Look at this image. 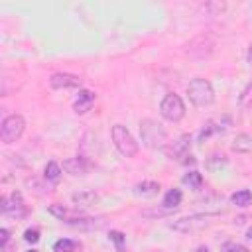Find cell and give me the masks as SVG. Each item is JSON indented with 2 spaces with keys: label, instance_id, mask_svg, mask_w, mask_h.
<instances>
[{
  "label": "cell",
  "instance_id": "cell-1",
  "mask_svg": "<svg viewBox=\"0 0 252 252\" xmlns=\"http://www.w3.org/2000/svg\"><path fill=\"white\" fill-rule=\"evenodd\" d=\"M140 136H142L144 146L150 150H161L167 144V134L163 126L152 118H144L140 122Z\"/></svg>",
  "mask_w": 252,
  "mask_h": 252
},
{
  "label": "cell",
  "instance_id": "cell-2",
  "mask_svg": "<svg viewBox=\"0 0 252 252\" xmlns=\"http://www.w3.org/2000/svg\"><path fill=\"white\" fill-rule=\"evenodd\" d=\"M187 94H189V100L199 106V108H205V106H211L215 102V91H213V85L207 81V79H201V77H195L193 81H189L187 85Z\"/></svg>",
  "mask_w": 252,
  "mask_h": 252
},
{
  "label": "cell",
  "instance_id": "cell-3",
  "mask_svg": "<svg viewBox=\"0 0 252 252\" xmlns=\"http://www.w3.org/2000/svg\"><path fill=\"white\" fill-rule=\"evenodd\" d=\"M110 136H112V142H114V148L120 152V156L124 158H134L138 154V142L134 140V136L130 134V130L122 124H114L112 130H110Z\"/></svg>",
  "mask_w": 252,
  "mask_h": 252
},
{
  "label": "cell",
  "instance_id": "cell-4",
  "mask_svg": "<svg viewBox=\"0 0 252 252\" xmlns=\"http://www.w3.org/2000/svg\"><path fill=\"white\" fill-rule=\"evenodd\" d=\"M26 130V120L20 116V114H10L2 120V126H0V138L4 144H14L22 138Z\"/></svg>",
  "mask_w": 252,
  "mask_h": 252
},
{
  "label": "cell",
  "instance_id": "cell-5",
  "mask_svg": "<svg viewBox=\"0 0 252 252\" xmlns=\"http://www.w3.org/2000/svg\"><path fill=\"white\" fill-rule=\"evenodd\" d=\"M159 114L167 120V122H179L185 116V104L181 100L179 94L169 93L163 96L161 104H159Z\"/></svg>",
  "mask_w": 252,
  "mask_h": 252
},
{
  "label": "cell",
  "instance_id": "cell-6",
  "mask_svg": "<svg viewBox=\"0 0 252 252\" xmlns=\"http://www.w3.org/2000/svg\"><path fill=\"white\" fill-rule=\"evenodd\" d=\"M209 224V215H191V217H181L173 222H169V228L175 232H195L201 230L203 226Z\"/></svg>",
  "mask_w": 252,
  "mask_h": 252
},
{
  "label": "cell",
  "instance_id": "cell-7",
  "mask_svg": "<svg viewBox=\"0 0 252 252\" xmlns=\"http://www.w3.org/2000/svg\"><path fill=\"white\" fill-rule=\"evenodd\" d=\"M26 205H24V199L18 191H14L12 195H6L2 197V213L4 215H14V217H24L26 215Z\"/></svg>",
  "mask_w": 252,
  "mask_h": 252
},
{
  "label": "cell",
  "instance_id": "cell-8",
  "mask_svg": "<svg viewBox=\"0 0 252 252\" xmlns=\"http://www.w3.org/2000/svg\"><path fill=\"white\" fill-rule=\"evenodd\" d=\"M49 85L53 89H77L81 87V79L71 73H53L49 79Z\"/></svg>",
  "mask_w": 252,
  "mask_h": 252
},
{
  "label": "cell",
  "instance_id": "cell-9",
  "mask_svg": "<svg viewBox=\"0 0 252 252\" xmlns=\"http://www.w3.org/2000/svg\"><path fill=\"white\" fill-rule=\"evenodd\" d=\"M189 146H191V138H189V134H183V136L177 138V142L171 144V148L167 150V156L171 159L189 158Z\"/></svg>",
  "mask_w": 252,
  "mask_h": 252
},
{
  "label": "cell",
  "instance_id": "cell-10",
  "mask_svg": "<svg viewBox=\"0 0 252 252\" xmlns=\"http://www.w3.org/2000/svg\"><path fill=\"white\" fill-rule=\"evenodd\" d=\"M93 104H94V93L83 89V91H79V94H77V98H75V102H73V110H75L77 114H85V112L91 110Z\"/></svg>",
  "mask_w": 252,
  "mask_h": 252
},
{
  "label": "cell",
  "instance_id": "cell-11",
  "mask_svg": "<svg viewBox=\"0 0 252 252\" xmlns=\"http://www.w3.org/2000/svg\"><path fill=\"white\" fill-rule=\"evenodd\" d=\"M89 167H91V163H89L85 158H81V156L63 161V169H65L67 173H71V175H85V173L89 171Z\"/></svg>",
  "mask_w": 252,
  "mask_h": 252
},
{
  "label": "cell",
  "instance_id": "cell-12",
  "mask_svg": "<svg viewBox=\"0 0 252 252\" xmlns=\"http://www.w3.org/2000/svg\"><path fill=\"white\" fill-rule=\"evenodd\" d=\"M232 152H236V154L252 152V136L250 134H236V138L232 142Z\"/></svg>",
  "mask_w": 252,
  "mask_h": 252
},
{
  "label": "cell",
  "instance_id": "cell-13",
  "mask_svg": "<svg viewBox=\"0 0 252 252\" xmlns=\"http://www.w3.org/2000/svg\"><path fill=\"white\" fill-rule=\"evenodd\" d=\"M181 199H183V195H181V191H179V189H169V191L163 195L161 207H163L165 211H171V209H175V207H179V205H181Z\"/></svg>",
  "mask_w": 252,
  "mask_h": 252
},
{
  "label": "cell",
  "instance_id": "cell-14",
  "mask_svg": "<svg viewBox=\"0 0 252 252\" xmlns=\"http://www.w3.org/2000/svg\"><path fill=\"white\" fill-rule=\"evenodd\" d=\"M159 191V185L156 181H142L136 185V195H142V197H154L158 195Z\"/></svg>",
  "mask_w": 252,
  "mask_h": 252
},
{
  "label": "cell",
  "instance_id": "cell-15",
  "mask_svg": "<svg viewBox=\"0 0 252 252\" xmlns=\"http://www.w3.org/2000/svg\"><path fill=\"white\" fill-rule=\"evenodd\" d=\"M98 201V195L94 191H83V193H75L73 195V203L75 205H83V207H89V205H94Z\"/></svg>",
  "mask_w": 252,
  "mask_h": 252
},
{
  "label": "cell",
  "instance_id": "cell-16",
  "mask_svg": "<svg viewBox=\"0 0 252 252\" xmlns=\"http://www.w3.org/2000/svg\"><path fill=\"white\" fill-rule=\"evenodd\" d=\"M230 201H232L236 207H248V205L252 203V191H248V189H240V191L232 193Z\"/></svg>",
  "mask_w": 252,
  "mask_h": 252
},
{
  "label": "cell",
  "instance_id": "cell-17",
  "mask_svg": "<svg viewBox=\"0 0 252 252\" xmlns=\"http://www.w3.org/2000/svg\"><path fill=\"white\" fill-rule=\"evenodd\" d=\"M43 175H45V179H47V181H51V183H57V181L61 179V167H59V163H55V161H49V163L45 165V171H43Z\"/></svg>",
  "mask_w": 252,
  "mask_h": 252
},
{
  "label": "cell",
  "instance_id": "cell-18",
  "mask_svg": "<svg viewBox=\"0 0 252 252\" xmlns=\"http://www.w3.org/2000/svg\"><path fill=\"white\" fill-rule=\"evenodd\" d=\"M238 106H240L242 110H246V108L252 106V81L242 89V93H240V96H238Z\"/></svg>",
  "mask_w": 252,
  "mask_h": 252
},
{
  "label": "cell",
  "instance_id": "cell-19",
  "mask_svg": "<svg viewBox=\"0 0 252 252\" xmlns=\"http://www.w3.org/2000/svg\"><path fill=\"white\" fill-rule=\"evenodd\" d=\"M75 248H77V242L71 238H61L53 244V252H75Z\"/></svg>",
  "mask_w": 252,
  "mask_h": 252
},
{
  "label": "cell",
  "instance_id": "cell-20",
  "mask_svg": "<svg viewBox=\"0 0 252 252\" xmlns=\"http://www.w3.org/2000/svg\"><path fill=\"white\" fill-rule=\"evenodd\" d=\"M183 183L189 185V187H193V189H199L203 185V177H201L199 171H189V173L183 175Z\"/></svg>",
  "mask_w": 252,
  "mask_h": 252
},
{
  "label": "cell",
  "instance_id": "cell-21",
  "mask_svg": "<svg viewBox=\"0 0 252 252\" xmlns=\"http://www.w3.org/2000/svg\"><path fill=\"white\" fill-rule=\"evenodd\" d=\"M108 238L114 242V246H116V250L118 252H124V244H126V236L120 232V230H110V234H108Z\"/></svg>",
  "mask_w": 252,
  "mask_h": 252
},
{
  "label": "cell",
  "instance_id": "cell-22",
  "mask_svg": "<svg viewBox=\"0 0 252 252\" xmlns=\"http://www.w3.org/2000/svg\"><path fill=\"white\" fill-rule=\"evenodd\" d=\"M220 252H248V248L242 246V244H238V242H224L222 248H220Z\"/></svg>",
  "mask_w": 252,
  "mask_h": 252
},
{
  "label": "cell",
  "instance_id": "cell-23",
  "mask_svg": "<svg viewBox=\"0 0 252 252\" xmlns=\"http://www.w3.org/2000/svg\"><path fill=\"white\" fill-rule=\"evenodd\" d=\"M24 238H26V242L35 244V242L39 240V230H37V228H28V230L24 232Z\"/></svg>",
  "mask_w": 252,
  "mask_h": 252
},
{
  "label": "cell",
  "instance_id": "cell-24",
  "mask_svg": "<svg viewBox=\"0 0 252 252\" xmlns=\"http://www.w3.org/2000/svg\"><path fill=\"white\" fill-rule=\"evenodd\" d=\"M8 234H10V232H8L6 228H2V230H0V246H2L4 250H6V244H8V240H10V236H8Z\"/></svg>",
  "mask_w": 252,
  "mask_h": 252
},
{
  "label": "cell",
  "instance_id": "cell-25",
  "mask_svg": "<svg viewBox=\"0 0 252 252\" xmlns=\"http://www.w3.org/2000/svg\"><path fill=\"white\" fill-rule=\"evenodd\" d=\"M246 59H248V63L252 65V45H250V49H248V53H246Z\"/></svg>",
  "mask_w": 252,
  "mask_h": 252
},
{
  "label": "cell",
  "instance_id": "cell-26",
  "mask_svg": "<svg viewBox=\"0 0 252 252\" xmlns=\"http://www.w3.org/2000/svg\"><path fill=\"white\" fill-rule=\"evenodd\" d=\"M193 252H209V248H207V246H199V248L193 250Z\"/></svg>",
  "mask_w": 252,
  "mask_h": 252
},
{
  "label": "cell",
  "instance_id": "cell-27",
  "mask_svg": "<svg viewBox=\"0 0 252 252\" xmlns=\"http://www.w3.org/2000/svg\"><path fill=\"white\" fill-rule=\"evenodd\" d=\"M246 236H248V240H252V228H248V232H246Z\"/></svg>",
  "mask_w": 252,
  "mask_h": 252
},
{
  "label": "cell",
  "instance_id": "cell-28",
  "mask_svg": "<svg viewBox=\"0 0 252 252\" xmlns=\"http://www.w3.org/2000/svg\"><path fill=\"white\" fill-rule=\"evenodd\" d=\"M30 252H37V250H30Z\"/></svg>",
  "mask_w": 252,
  "mask_h": 252
}]
</instances>
